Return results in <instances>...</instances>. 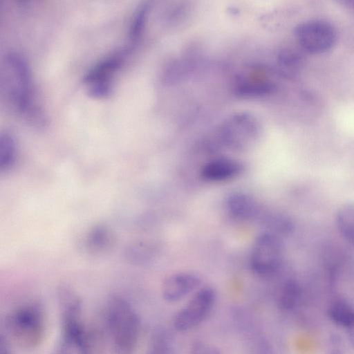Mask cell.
<instances>
[{"mask_svg":"<svg viewBox=\"0 0 354 354\" xmlns=\"http://www.w3.org/2000/svg\"><path fill=\"white\" fill-rule=\"evenodd\" d=\"M17 155L16 142L13 136L4 131L0 136V168L2 171L10 169L15 164Z\"/></svg>","mask_w":354,"mask_h":354,"instance_id":"e0dca14e","label":"cell"},{"mask_svg":"<svg viewBox=\"0 0 354 354\" xmlns=\"http://www.w3.org/2000/svg\"><path fill=\"white\" fill-rule=\"evenodd\" d=\"M299 295V289L297 283L292 280L286 281L277 295V307L283 311L292 310L297 302Z\"/></svg>","mask_w":354,"mask_h":354,"instance_id":"d6986e66","label":"cell"},{"mask_svg":"<svg viewBox=\"0 0 354 354\" xmlns=\"http://www.w3.org/2000/svg\"><path fill=\"white\" fill-rule=\"evenodd\" d=\"M225 209L231 218L239 221L252 220L259 213L257 201L252 196L242 192L230 194L225 201Z\"/></svg>","mask_w":354,"mask_h":354,"instance_id":"4fadbf2b","label":"cell"},{"mask_svg":"<svg viewBox=\"0 0 354 354\" xmlns=\"http://www.w3.org/2000/svg\"><path fill=\"white\" fill-rule=\"evenodd\" d=\"M243 165L236 160L218 158L203 165L200 175L205 181L223 182L236 178L243 172Z\"/></svg>","mask_w":354,"mask_h":354,"instance_id":"8fae6325","label":"cell"},{"mask_svg":"<svg viewBox=\"0 0 354 354\" xmlns=\"http://www.w3.org/2000/svg\"><path fill=\"white\" fill-rule=\"evenodd\" d=\"M274 85L269 82L243 81L236 88V93L242 97H257L272 93Z\"/></svg>","mask_w":354,"mask_h":354,"instance_id":"ffe728a7","label":"cell"},{"mask_svg":"<svg viewBox=\"0 0 354 354\" xmlns=\"http://www.w3.org/2000/svg\"><path fill=\"white\" fill-rule=\"evenodd\" d=\"M113 354H122V353H117V352H113Z\"/></svg>","mask_w":354,"mask_h":354,"instance_id":"d4e9b609","label":"cell"},{"mask_svg":"<svg viewBox=\"0 0 354 354\" xmlns=\"http://www.w3.org/2000/svg\"><path fill=\"white\" fill-rule=\"evenodd\" d=\"M283 248L279 236L270 232L255 239L250 256V266L254 274L266 278L275 274L281 263Z\"/></svg>","mask_w":354,"mask_h":354,"instance_id":"52a82bcc","label":"cell"},{"mask_svg":"<svg viewBox=\"0 0 354 354\" xmlns=\"http://www.w3.org/2000/svg\"><path fill=\"white\" fill-rule=\"evenodd\" d=\"M106 329L113 352L132 354L140 333V320L131 304L121 296H113L105 311Z\"/></svg>","mask_w":354,"mask_h":354,"instance_id":"7a4b0ae2","label":"cell"},{"mask_svg":"<svg viewBox=\"0 0 354 354\" xmlns=\"http://www.w3.org/2000/svg\"><path fill=\"white\" fill-rule=\"evenodd\" d=\"M0 354H10L9 346L7 344L6 339H5L3 336L1 337Z\"/></svg>","mask_w":354,"mask_h":354,"instance_id":"603a6c76","label":"cell"},{"mask_svg":"<svg viewBox=\"0 0 354 354\" xmlns=\"http://www.w3.org/2000/svg\"><path fill=\"white\" fill-rule=\"evenodd\" d=\"M113 241L110 230L104 225L93 227L86 237V246L88 251L101 253L108 250Z\"/></svg>","mask_w":354,"mask_h":354,"instance_id":"5bb4252c","label":"cell"},{"mask_svg":"<svg viewBox=\"0 0 354 354\" xmlns=\"http://www.w3.org/2000/svg\"><path fill=\"white\" fill-rule=\"evenodd\" d=\"M295 35L300 46L311 54H320L329 50L336 41L334 27L322 20H310L297 25Z\"/></svg>","mask_w":354,"mask_h":354,"instance_id":"ba28073f","label":"cell"},{"mask_svg":"<svg viewBox=\"0 0 354 354\" xmlns=\"http://www.w3.org/2000/svg\"><path fill=\"white\" fill-rule=\"evenodd\" d=\"M235 319L238 327L248 339L250 354H276L272 342L253 326L247 314L241 310L236 314Z\"/></svg>","mask_w":354,"mask_h":354,"instance_id":"7c38bea8","label":"cell"},{"mask_svg":"<svg viewBox=\"0 0 354 354\" xmlns=\"http://www.w3.org/2000/svg\"><path fill=\"white\" fill-rule=\"evenodd\" d=\"M201 277L196 273L182 272L167 277L163 283L162 295L168 303L178 302L199 289Z\"/></svg>","mask_w":354,"mask_h":354,"instance_id":"30bf717a","label":"cell"},{"mask_svg":"<svg viewBox=\"0 0 354 354\" xmlns=\"http://www.w3.org/2000/svg\"><path fill=\"white\" fill-rule=\"evenodd\" d=\"M336 224L344 239L354 246V203L343 205L337 211Z\"/></svg>","mask_w":354,"mask_h":354,"instance_id":"2e32d148","label":"cell"},{"mask_svg":"<svg viewBox=\"0 0 354 354\" xmlns=\"http://www.w3.org/2000/svg\"><path fill=\"white\" fill-rule=\"evenodd\" d=\"M330 354H342L341 352L338 350H333L330 352Z\"/></svg>","mask_w":354,"mask_h":354,"instance_id":"cb8c5ba5","label":"cell"},{"mask_svg":"<svg viewBox=\"0 0 354 354\" xmlns=\"http://www.w3.org/2000/svg\"><path fill=\"white\" fill-rule=\"evenodd\" d=\"M216 301V293L213 288H200L174 315V328L178 331L185 332L199 326L210 315Z\"/></svg>","mask_w":354,"mask_h":354,"instance_id":"8992f818","label":"cell"},{"mask_svg":"<svg viewBox=\"0 0 354 354\" xmlns=\"http://www.w3.org/2000/svg\"><path fill=\"white\" fill-rule=\"evenodd\" d=\"M145 354H173L171 335L164 328H158L152 334Z\"/></svg>","mask_w":354,"mask_h":354,"instance_id":"ac0fdd59","label":"cell"},{"mask_svg":"<svg viewBox=\"0 0 354 354\" xmlns=\"http://www.w3.org/2000/svg\"><path fill=\"white\" fill-rule=\"evenodd\" d=\"M148 11L149 5L144 3L138 8L132 18L129 31V39L131 45L137 44L142 35Z\"/></svg>","mask_w":354,"mask_h":354,"instance_id":"44dd1931","label":"cell"},{"mask_svg":"<svg viewBox=\"0 0 354 354\" xmlns=\"http://www.w3.org/2000/svg\"><path fill=\"white\" fill-rule=\"evenodd\" d=\"M9 335L21 347L34 348L43 341L45 334V316L37 302H28L13 309L6 318Z\"/></svg>","mask_w":354,"mask_h":354,"instance_id":"3957f363","label":"cell"},{"mask_svg":"<svg viewBox=\"0 0 354 354\" xmlns=\"http://www.w3.org/2000/svg\"><path fill=\"white\" fill-rule=\"evenodd\" d=\"M62 337L57 354H90L87 344V328L81 319V303L78 299L64 302Z\"/></svg>","mask_w":354,"mask_h":354,"instance_id":"5b68a950","label":"cell"},{"mask_svg":"<svg viewBox=\"0 0 354 354\" xmlns=\"http://www.w3.org/2000/svg\"><path fill=\"white\" fill-rule=\"evenodd\" d=\"M129 50V48H123L112 53L86 73L83 82L90 96L103 99L111 94L115 75L124 64Z\"/></svg>","mask_w":354,"mask_h":354,"instance_id":"277c9868","label":"cell"},{"mask_svg":"<svg viewBox=\"0 0 354 354\" xmlns=\"http://www.w3.org/2000/svg\"><path fill=\"white\" fill-rule=\"evenodd\" d=\"M3 84L12 108L36 126H43L45 119L35 95L32 73L26 58L20 53H8L3 60Z\"/></svg>","mask_w":354,"mask_h":354,"instance_id":"6da1fadb","label":"cell"},{"mask_svg":"<svg viewBox=\"0 0 354 354\" xmlns=\"http://www.w3.org/2000/svg\"><path fill=\"white\" fill-rule=\"evenodd\" d=\"M259 132V124L252 115L239 113L230 117L220 129L221 140L229 147L241 149L252 143Z\"/></svg>","mask_w":354,"mask_h":354,"instance_id":"9c48e42d","label":"cell"},{"mask_svg":"<svg viewBox=\"0 0 354 354\" xmlns=\"http://www.w3.org/2000/svg\"><path fill=\"white\" fill-rule=\"evenodd\" d=\"M328 313L330 319L337 325L354 329V308L346 301L337 299L333 301Z\"/></svg>","mask_w":354,"mask_h":354,"instance_id":"9a60e30c","label":"cell"},{"mask_svg":"<svg viewBox=\"0 0 354 354\" xmlns=\"http://www.w3.org/2000/svg\"><path fill=\"white\" fill-rule=\"evenodd\" d=\"M189 354H222V353L214 344L197 340L192 344Z\"/></svg>","mask_w":354,"mask_h":354,"instance_id":"7402d4cb","label":"cell"}]
</instances>
